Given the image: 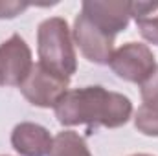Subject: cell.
Returning a JSON list of instances; mask_svg holds the SVG:
<instances>
[{
  "label": "cell",
  "mask_w": 158,
  "mask_h": 156,
  "mask_svg": "<svg viewBox=\"0 0 158 156\" xmlns=\"http://www.w3.org/2000/svg\"><path fill=\"white\" fill-rule=\"evenodd\" d=\"M74 40L77 44L83 57L94 64H109L114 53V40L112 37L101 33L90 20L79 13L74 22Z\"/></svg>",
  "instance_id": "52a82bcc"
},
{
  "label": "cell",
  "mask_w": 158,
  "mask_h": 156,
  "mask_svg": "<svg viewBox=\"0 0 158 156\" xmlns=\"http://www.w3.org/2000/svg\"><path fill=\"white\" fill-rule=\"evenodd\" d=\"M26 7H30V4L26 2H0V18H13Z\"/></svg>",
  "instance_id": "7c38bea8"
},
{
  "label": "cell",
  "mask_w": 158,
  "mask_h": 156,
  "mask_svg": "<svg viewBox=\"0 0 158 156\" xmlns=\"http://www.w3.org/2000/svg\"><path fill=\"white\" fill-rule=\"evenodd\" d=\"M109 66L119 79L142 84L155 72L156 61H155V53L147 44L127 42L119 46L118 50H114Z\"/></svg>",
  "instance_id": "277c9868"
},
{
  "label": "cell",
  "mask_w": 158,
  "mask_h": 156,
  "mask_svg": "<svg viewBox=\"0 0 158 156\" xmlns=\"http://www.w3.org/2000/svg\"><path fill=\"white\" fill-rule=\"evenodd\" d=\"M33 66L31 50L20 35L0 44V86H20Z\"/></svg>",
  "instance_id": "8992f818"
},
{
  "label": "cell",
  "mask_w": 158,
  "mask_h": 156,
  "mask_svg": "<svg viewBox=\"0 0 158 156\" xmlns=\"http://www.w3.org/2000/svg\"><path fill=\"white\" fill-rule=\"evenodd\" d=\"M48 156H92L85 138L74 130H63L53 138V145Z\"/></svg>",
  "instance_id": "30bf717a"
},
{
  "label": "cell",
  "mask_w": 158,
  "mask_h": 156,
  "mask_svg": "<svg viewBox=\"0 0 158 156\" xmlns=\"http://www.w3.org/2000/svg\"><path fill=\"white\" fill-rule=\"evenodd\" d=\"M37 51L40 64L46 66L48 70L68 79L76 74L77 70L76 50L70 35V28L64 18L52 17L39 24Z\"/></svg>",
  "instance_id": "7a4b0ae2"
},
{
  "label": "cell",
  "mask_w": 158,
  "mask_h": 156,
  "mask_svg": "<svg viewBox=\"0 0 158 156\" xmlns=\"http://www.w3.org/2000/svg\"><path fill=\"white\" fill-rule=\"evenodd\" d=\"M142 105L136 110L134 127L145 136H158V64L155 72L140 84Z\"/></svg>",
  "instance_id": "9c48e42d"
},
{
  "label": "cell",
  "mask_w": 158,
  "mask_h": 156,
  "mask_svg": "<svg viewBox=\"0 0 158 156\" xmlns=\"http://www.w3.org/2000/svg\"><path fill=\"white\" fill-rule=\"evenodd\" d=\"M11 145L20 156H48L53 145V138L42 125L24 121L13 129Z\"/></svg>",
  "instance_id": "ba28073f"
},
{
  "label": "cell",
  "mask_w": 158,
  "mask_h": 156,
  "mask_svg": "<svg viewBox=\"0 0 158 156\" xmlns=\"http://www.w3.org/2000/svg\"><path fill=\"white\" fill-rule=\"evenodd\" d=\"M81 13L101 33L116 39V35L127 30L132 17V2L125 0H86L81 6Z\"/></svg>",
  "instance_id": "5b68a950"
},
{
  "label": "cell",
  "mask_w": 158,
  "mask_h": 156,
  "mask_svg": "<svg viewBox=\"0 0 158 156\" xmlns=\"http://www.w3.org/2000/svg\"><path fill=\"white\" fill-rule=\"evenodd\" d=\"M70 79L63 77L40 63L33 64L28 77L24 79L19 86L22 96L35 107L40 109H50L59 103V99L68 92Z\"/></svg>",
  "instance_id": "3957f363"
},
{
  "label": "cell",
  "mask_w": 158,
  "mask_h": 156,
  "mask_svg": "<svg viewBox=\"0 0 158 156\" xmlns=\"http://www.w3.org/2000/svg\"><path fill=\"white\" fill-rule=\"evenodd\" d=\"M136 26L145 40L158 44V17H147V18L136 20Z\"/></svg>",
  "instance_id": "8fae6325"
},
{
  "label": "cell",
  "mask_w": 158,
  "mask_h": 156,
  "mask_svg": "<svg viewBox=\"0 0 158 156\" xmlns=\"http://www.w3.org/2000/svg\"><path fill=\"white\" fill-rule=\"evenodd\" d=\"M132 156H153V154H143V153H140V154H132Z\"/></svg>",
  "instance_id": "4fadbf2b"
},
{
  "label": "cell",
  "mask_w": 158,
  "mask_h": 156,
  "mask_svg": "<svg viewBox=\"0 0 158 156\" xmlns=\"http://www.w3.org/2000/svg\"><path fill=\"white\" fill-rule=\"evenodd\" d=\"M53 109L61 125H86L88 132H92L96 127L118 129L132 116L131 99L103 86H83L68 90Z\"/></svg>",
  "instance_id": "6da1fadb"
}]
</instances>
